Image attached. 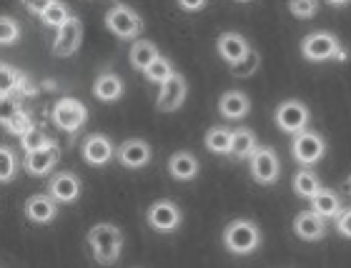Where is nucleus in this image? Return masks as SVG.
<instances>
[{
    "mask_svg": "<svg viewBox=\"0 0 351 268\" xmlns=\"http://www.w3.org/2000/svg\"><path fill=\"white\" fill-rule=\"evenodd\" d=\"M51 145H56V141H53V138L48 136L40 125L30 128V131L21 138V148H23V153H25V156H28V153L45 151V148H51Z\"/></svg>",
    "mask_w": 351,
    "mask_h": 268,
    "instance_id": "cd10ccee",
    "label": "nucleus"
},
{
    "mask_svg": "<svg viewBox=\"0 0 351 268\" xmlns=\"http://www.w3.org/2000/svg\"><path fill=\"white\" fill-rule=\"evenodd\" d=\"M186 95H189V83L181 73H176L169 83H163L161 90H158V98H156V110L161 113H173L186 103Z\"/></svg>",
    "mask_w": 351,
    "mask_h": 268,
    "instance_id": "4468645a",
    "label": "nucleus"
},
{
    "mask_svg": "<svg viewBox=\"0 0 351 268\" xmlns=\"http://www.w3.org/2000/svg\"><path fill=\"white\" fill-rule=\"evenodd\" d=\"M289 10H291V15H296L299 21H308V18L316 15L319 3H316V0H291V3H289Z\"/></svg>",
    "mask_w": 351,
    "mask_h": 268,
    "instance_id": "72a5a7b5",
    "label": "nucleus"
},
{
    "mask_svg": "<svg viewBox=\"0 0 351 268\" xmlns=\"http://www.w3.org/2000/svg\"><path fill=\"white\" fill-rule=\"evenodd\" d=\"M219 113L226 121H241L251 113V101L243 90H226L219 101Z\"/></svg>",
    "mask_w": 351,
    "mask_h": 268,
    "instance_id": "a211bd4d",
    "label": "nucleus"
},
{
    "mask_svg": "<svg viewBox=\"0 0 351 268\" xmlns=\"http://www.w3.org/2000/svg\"><path fill=\"white\" fill-rule=\"evenodd\" d=\"M344 191H346V193H349V196H351V173L346 175V181H344Z\"/></svg>",
    "mask_w": 351,
    "mask_h": 268,
    "instance_id": "58836bf2",
    "label": "nucleus"
},
{
    "mask_svg": "<svg viewBox=\"0 0 351 268\" xmlns=\"http://www.w3.org/2000/svg\"><path fill=\"white\" fill-rule=\"evenodd\" d=\"M51 118H53V123L58 125L63 133L75 136V133L86 125L88 108H86V103H81L78 98H60V101L53 103Z\"/></svg>",
    "mask_w": 351,
    "mask_h": 268,
    "instance_id": "423d86ee",
    "label": "nucleus"
},
{
    "mask_svg": "<svg viewBox=\"0 0 351 268\" xmlns=\"http://www.w3.org/2000/svg\"><path fill=\"white\" fill-rule=\"evenodd\" d=\"M3 128H5L8 133H13V136H18V138H23L25 133L30 131V128H36V123H33V118H30V113L28 110H18L10 121H5L3 123Z\"/></svg>",
    "mask_w": 351,
    "mask_h": 268,
    "instance_id": "2f4dec72",
    "label": "nucleus"
},
{
    "mask_svg": "<svg viewBox=\"0 0 351 268\" xmlns=\"http://www.w3.org/2000/svg\"><path fill=\"white\" fill-rule=\"evenodd\" d=\"M274 121H276L278 131L289 133V136H299V133L308 131V121H311V110L306 103L289 98L281 101L274 110Z\"/></svg>",
    "mask_w": 351,
    "mask_h": 268,
    "instance_id": "20e7f679",
    "label": "nucleus"
},
{
    "mask_svg": "<svg viewBox=\"0 0 351 268\" xmlns=\"http://www.w3.org/2000/svg\"><path fill=\"white\" fill-rule=\"evenodd\" d=\"M143 75H146L148 83L163 86V83H169V80L176 75V68H173V63H171L169 58H163V56H161L158 60H154V63H151V68H148Z\"/></svg>",
    "mask_w": 351,
    "mask_h": 268,
    "instance_id": "c85d7f7f",
    "label": "nucleus"
},
{
    "mask_svg": "<svg viewBox=\"0 0 351 268\" xmlns=\"http://www.w3.org/2000/svg\"><path fill=\"white\" fill-rule=\"evenodd\" d=\"M178 8H181V10H204L206 3H204V0H196V3H186V0H181V3H178Z\"/></svg>",
    "mask_w": 351,
    "mask_h": 268,
    "instance_id": "4c0bfd02",
    "label": "nucleus"
},
{
    "mask_svg": "<svg viewBox=\"0 0 351 268\" xmlns=\"http://www.w3.org/2000/svg\"><path fill=\"white\" fill-rule=\"evenodd\" d=\"M23 210H25L28 221H33V223H38V226H48L58 216V203L53 201V196H48V193H33V196L25 201Z\"/></svg>",
    "mask_w": 351,
    "mask_h": 268,
    "instance_id": "dca6fc26",
    "label": "nucleus"
},
{
    "mask_svg": "<svg viewBox=\"0 0 351 268\" xmlns=\"http://www.w3.org/2000/svg\"><path fill=\"white\" fill-rule=\"evenodd\" d=\"M301 56L311 63H319V60H339L344 63L349 60V51H346L341 40H339L331 30H314L304 36L301 40Z\"/></svg>",
    "mask_w": 351,
    "mask_h": 268,
    "instance_id": "f03ea898",
    "label": "nucleus"
},
{
    "mask_svg": "<svg viewBox=\"0 0 351 268\" xmlns=\"http://www.w3.org/2000/svg\"><path fill=\"white\" fill-rule=\"evenodd\" d=\"M334 223H337V231L344 236V239H351V206H346L337 218H334Z\"/></svg>",
    "mask_w": 351,
    "mask_h": 268,
    "instance_id": "c9c22d12",
    "label": "nucleus"
},
{
    "mask_svg": "<svg viewBox=\"0 0 351 268\" xmlns=\"http://www.w3.org/2000/svg\"><path fill=\"white\" fill-rule=\"evenodd\" d=\"M258 66H261V58H258L256 51H251L243 63H239L236 68H231V73H234L236 78H249V75H254V73L258 71Z\"/></svg>",
    "mask_w": 351,
    "mask_h": 268,
    "instance_id": "f704fd0d",
    "label": "nucleus"
},
{
    "mask_svg": "<svg viewBox=\"0 0 351 268\" xmlns=\"http://www.w3.org/2000/svg\"><path fill=\"white\" fill-rule=\"evenodd\" d=\"M258 148V138L254 128L249 125H239L234 128V145H231V156L236 160H249Z\"/></svg>",
    "mask_w": 351,
    "mask_h": 268,
    "instance_id": "5701e85b",
    "label": "nucleus"
},
{
    "mask_svg": "<svg viewBox=\"0 0 351 268\" xmlns=\"http://www.w3.org/2000/svg\"><path fill=\"white\" fill-rule=\"evenodd\" d=\"M291 183H293V193L301 198H306V201H311V198L324 188L322 178L316 175L314 168H299V171L293 173Z\"/></svg>",
    "mask_w": 351,
    "mask_h": 268,
    "instance_id": "393cba45",
    "label": "nucleus"
},
{
    "mask_svg": "<svg viewBox=\"0 0 351 268\" xmlns=\"http://www.w3.org/2000/svg\"><path fill=\"white\" fill-rule=\"evenodd\" d=\"M293 233L301 241H322L326 236V218H322L314 210H301L293 218Z\"/></svg>",
    "mask_w": 351,
    "mask_h": 268,
    "instance_id": "f3484780",
    "label": "nucleus"
},
{
    "mask_svg": "<svg viewBox=\"0 0 351 268\" xmlns=\"http://www.w3.org/2000/svg\"><path fill=\"white\" fill-rule=\"evenodd\" d=\"M146 221H148V226H151L154 231L173 233V231H178V228H181L183 213L173 201H166V198H163V201H156V203H151V206H148Z\"/></svg>",
    "mask_w": 351,
    "mask_h": 268,
    "instance_id": "1a4fd4ad",
    "label": "nucleus"
},
{
    "mask_svg": "<svg viewBox=\"0 0 351 268\" xmlns=\"http://www.w3.org/2000/svg\"><path fill=\"white\" fill-rule=\"evenodd\" d=\"M81 191H83V183L81 178L73 173V171H56V173L48 178V196H53V201L63 203V206H68V203H75L78 198H81Z\"/></svg>",
    "mask_w": 351,
    "mask_h": 268,
    "instance_id": "9d476101",
    "label": "nucleus"
},
{
    "mask_svg": "<svg viewBox=\"0 0 351 268\" xmlns=\"http://www.w3.org/2000/svg\"><path fill=\"white\" fill-rule=\"evenodd\" d=\"M249 173L251 178L261 186H274L281 175V160L274 145H258L256 153L249 158Z\"/></svg>",
    "mask_w": 351,
    "mask_h": 268,
    "instance_id": "6e6552de",
    "label": "nucleus"
},
{
    "mask_svg": "<svg viewBox=\"0 0 351 268\" xmlns=\"http://www.w3.org/2000/svg\"><path fill=\"white\" fill-rule=\"evenodd\" d=\"M58 160H60V148L58 145H51V148H45V151L28 153V156L23 158V168H25L30 175H48L53 168H56Z\"/></svg>",
    "mask_w": 351,
    "mask_h": 268,
    "instance_id": "6ab92c4d",
    "label": "nucleus"
},
{
    "mask_svg": "<svg viewBox=\"0 0 351 268\" xmlns=\"http://www.w3.org/2000/svg\"><path fill=\"white\" fill-rule=\"evenodd\" d=\"M308 203H311V210H314V213H319L322 218H326V221L337 218L339 213L344 210L341 196H339V193L334 188H322Z\"/></svg>",
    "mask_w": 351,
    "mask_h": 268,
    "instance_id": "4be33fe9",
    "label": "nucleus"
},
{
    "mask_svg": "<svg viewBox=\"0 0 351 268\" xmlns=\"http://www.w3.org/2000/svg\"><path fill=\"white\" fill-rule=\"evenodd\" d=\"M291 156L301 168H311L326 156V138L316 131H304L293 136L291 141Z\"/></svg>",
    "mask_w": 351,
    "mask_h": 268,
    "instance_id": "0eeeda50",
    "label": "nucleus"
},
{
    "mask_svg": "<svg viewBox=\"0 0 351 268\" xmlns=\"http://www.w3.org/2000/svg\"><path fill=\"white\" fill-rule=\"evenodd\" d=\"M71 18H73L71 8H68L66 3H60V0H48V5H45L43 15H40L43 25H48V28H56V30L63 28Z\"/></svg>",
    "mask_w": 351,
    "mask_h": 268,
    "instance_id": "bb28decb",
    "label": "nucleus"
},
{
    "mask_svg": "<svg viewBox=\"0 0 351 268\" xmlns=\"http://www.w3.org/2000/svg\"><path fill=\"white\" fill-rule=\"evenodd\" d=\"M158 58H161V53H158L154 40H136L131 45V51H128V60H131L133 71L141 73H146L151 68V63Z\"/></svg>",
    "mask_w": 351,
    "mask_h": 268,
    "instance_id": "b1692460",
    "label": "nucleus"
},
{
    "mask_svg": "<svg viewBox=\"0 0 351 268\" xmlns=\"http://www.w3.org/2000/svg\"><path fill=\"white\" fill-rule=\"evenodd\" d=\"M125 93V83L121 75H116L113 71L101 73L93 83V95L103 103H116L121 95Z\"/></svg>",
    "mask_w": 351,
    "mask_h": 268,
    "instance_id": "aec40b11",
    "label": "nucleus"
},
{
    "mask_svg": "<svg viewBox=\"0 0 351 268\" xmlns=\"http://www.w3.org/2000/svg\"><path fill=\"white\" fill-rule=\"evenodd\" d=\"M231 145H234V128L228 125H213L206 133V148L219 156H231Z\"/></svg>",
    "mask_w": 351,
    "mask_h": 268,
    "instance_id": "a878e982",
    "label": "nucleus"
},
{
    "mask_svg": "<svg viewBox=\"0 0 351 268\" xmlns=\"http://www.w3.org/2000/svg\"><path fill=\"white\" fill-rule=\"evenodd\" d=\"M23 78H25V75H23L21 71H15L13 66L3 63V66H0V95H3V98H5V95H13V90H18Z\"/></svg>",
    "mask_w": 351,
    "mask_h": 268,
    "instance_id": "7c9ffc66",
    "label": "nucleus"
},
{
    "mask_svg": "<svg viewBox=\"0 0 351 268\" xmlns=\"http://www.w3.org/2000/svg\"><path fill=\"white\" fill-rule=\"evenodd\" d=\"M18 38H21V25H18V21L10 18V15H3V18H0V43L13 45Z\"/></svg>",
    "mask_w": 351,
    "mask_h": 268,
    "instance_id": "473e14b6",
    "label": "nucleus"
},
{
    "mask_svg": "<svg viewBox=\"0 0 351 268\" xmlns=\"http://www.w3.org/2000/svg\"><path fill=\"white\" fill-rule=\"evenodd\" d=\"M88 246L90 254L101 266H110L121 258L123 251V233L113 223H98L88 231Z\"/></svg>",
    "mask_w": 351,
    "mask_h": 268,
    "instance_id": "f257e3e1",
    "label": "nucleus"
},
{
    "mask_svg": "<svg viewBox=\"0 0 351 268\" xmlns=\"http://www.w3.org/2000/svg\"><path fill=\"white\" fill-rule=\"evenodd\" d=\"M116 153L118 148L113 145V141L103 133H90V136L83 138L81 143V156L88 166H106L116 158Z\"/></svg>",
    "mask_w": 351,
    "mask_h": 268,
    "instance_id": "f8f14e48",
    "label": "nucleus"
},
{
    "mask_svg": "<svg viewBox=\"0 0 351 268\" xmlns=\"http://www.w3.org/2000/svg\"><path fill=\"white\" fill-rule=\"evenodd\" d=\"M216 51H219L221 60H226L228 66L236 68L239 63L246 60L254 48L249 45V40L241 36V33H234V30H226V33H221L219 40H216Z\"/></svg>",
    "mask_w": 351,
    "mask_h": 268,
    "instance_id": "ddd939ff",
    "label": "nucleus"
},
{
    "mask_svg": "<svg viewBox=\"0 0 351 268\" xmlns=\"http://www.w3.org/2000/svg\"><path fill=\"white\" fill-rule=\"evenodd\" d=\"M169 173L176 181H193L201 173V163L191 151H176L169 158Z\"/></svg>",
    "mask_w": 351,
    "mask_h": 268,
    "instance_id": "412c9836",
    "label": "nucleus"
},
{
    "mask_svg": "<svg viewBox=\"0 0 351 268\" xmlns=\"http://www.w3.org/2000/svg\"><path fill=\"white\" fill-rule=\"evenodd\" d=\"M18 173V153L13 145H0V178L3 183H10Z\"/></svg>",
    "mask_w": 351,
    "mask_h": 268,
    "instance_id": "c756f323",
    "label": "nucleus"
},
{
    "mask_svg": "<svg viewBox=\"0 0 351 268\" xmlns=\"http://www.w3.org/2000/svg\"><path fill=\"white\" fill-rule=\"evenodd\" d=\"M223 246L234 256H251L261 246V228L249 218H236L223 228Z\"/></svg>",
    "mask_w": 351,
    "mask_h": 268,
    "instance_id": "7ed1b4c3",
    "label": "nucleus"
},
{
    "mask_svg": "<svg viewBox=\"0 0 351 268\" xmlns=\"http://www.w3.org/2000/svg\"><path fill=\"white\" fill-rule=\"evenodd\" d=\"M106 28L118 36L121 40H133L136 43V38L141 36V30H143V21H141V15L133 10L131 5H123V3H116V5L108 8V13H106Z\"/></svg>",
    "mask_w": 351,
    "mask_h": 268,
    "instance_id": "39448f33",
    "label": "nucleus"
},
{
    "mask_svg": "<svg viewBox=\"0 0 351 268\" xmlns=\"http://www.w3.org/2000/svg\"><path fill=\"white\" fill-rule=\"evenodd\" d=\"M151 156H154V148L143 138H128V141H123V143L118 145V153H116L118 163L131 168V171L146 168L151 163Z\"/></svg>",
    "mask_w": 351,
    "mask_h": 268,
    "instance_id": "2eb2a0df",
    "label": "nucleus"
},
{
    "mask_svg": "<svg viewBox=\"0 0 351 268\" xmlns=\"http://www.w3.org/2000/svg\"><path fill=\"white\" fill-rule=\"evenodd\" d=\"M45 5H48V0H45V3H23V8H25V10H28V13L38 15V18H40V15H43Z\"/></svg>",
    "mask_w": 351,
    "mask_h": 268,
    "instance_id": "e433bc0d",
    "label": "nucleus"
},
{
    "mask_svg": "<svg viewBox=\"0 0 351 268\" xmlns=\"http://www.w3.org/2000/svg\"><path fill=\"white\" fill-rule=\"evenodd\" d=\"M81 40H83V23L78 15H73L71 21L63 25V28L56 30V38H53V56H58V58H71L78 53L81 48Z\"/></svg>",
    "mask_w": 351,
    "mask_h": 268,
    "instance_id": "9b49d317",
    "label": "nucleus"
}]
</instances>
